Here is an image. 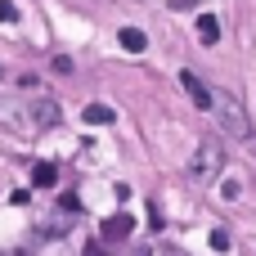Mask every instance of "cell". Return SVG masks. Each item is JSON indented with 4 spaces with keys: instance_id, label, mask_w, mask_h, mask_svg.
<instances>
[{
    "instance_id": "6da1fadb",
    "label": "cell",
    "mask_w": 256,
    "mask_h": 256,
    "mask_svg": "<svg viewBox=\"0 0 256 256\" xmlns=\"http://www.w3.org/2000/svg\"><path fill=\"white\" fill-rule=\"evenodd\" d=\"M212 108H216L225 135H234V140H252V117H248V108L238 104V94L220 90V94H212Z\"/></svg>"
},
{
    "instance_id": "7a4b0ae2",
    "label": "cell",
    "mask_w": 256,
    "mask_h": 256,
    "mask_svg": "<svg viewBox=\"0 0 256 256\" xmlns=\"http://www.w3.org/2000/svg\"><path fill=\"white\" fill-rule=\"evenodd\" d=\"M220 166H225L220 140H202V144L194 148V158H189V180H194V184H212V180L220 176Z\"/></svg>"
},
{
    "instance_id": "3957f363",
    "label": "cell",
    "mask_w": 256,
    "mask_h": 256,
    "mask_svg": "<svg viewBox=\"0 0 256 256\" xmlns=\"http://www.w3.org/2000/svg\"><path fill=\"white\" fill-rule=\"evenodd\" d=\"M0 126L18 130V135H32V130H36V126H32V112H27L22 99H0Z\"/></svg>"
},
{
    "instance_id": "277c9868",
    "label": "cell",
    "mask_w": 256,
    "mask_h": 256,
    "mask_svg": "<svg viewBox=\"0 0 256 256\" xmlns=\"http://www.w3.org/2000/svg\"><path fill=\"white\" fill-rule=\"evenodd\" d=\"M27 112H32V126H36V130H54V126L63 122V112H58L54 99H32Z\"/></svg>"
},
{
    "instance_id": "5b68a950",
    "label": "cell",
    "mask_w": 256,
    "mask_h": 256,
    "mask_svg": "<svg viewBox=\"0 0 256 256\" xmlns=\"http://www.w3.org/2000/svg\"><path fill=\"white\" fill-rule=\"evenodd\" d=\"M180 86L189 90V99H194L198 108H212V86H207L198 72H189V68H184V72H180Z\"/></svg>"
},
{
    "instance_id": "8992f818",
    "label": "cell",
    "mask_w": 256,
    "mask_h": 256,
    "mask_svg": "<svg viewBox=\"0 0 256 256\" xmlns=\"http://www.w3.org/2000/svg\"><path fill=\"white\" fill-rule=\"evenodd\" d=\"M130 230H135V220H130L126 212H117V216H108V220L99 225V234H104V243H122V238H126Z\"/></svg>"
},
{
    "instance_id": "52a82bcc",
    "label": "cell",
    "mask_w": 256,
    "mask_h": 256,
    "mask_svg": "<svg viewBox=\"0 0 256 256\" xmlns=\"http://www.w3.org/2000/svg\"><path fill=\"white\" fill-rule=\"evenodd\" d=\"M54 180H58V166H54V162H36V166H32V184H36V189H50Z\"/></svg>"
},
{
    "instance_id": "ba28073f",
    "label": "cell",
    "mask_w": 256,
    "mask_h": 256,
    "mask_svg": "<svg viewBox=\"0 0 256 256\" xmlns=\"http://www.w3.org/2000/svg\"><path fill=\"white\" fill-rule=\"evenodd\" d=\"M198 40H202V45H216V40H220V22H216L212 14L198 18Z\"/></svg>"
},
{
    "instance_id": "9c48e42d",
    "label": "cell",
    "mask_w": 256,
    "mask_h": 256,
    "mask_svg": "<svg viewBox=\"0 0 256 256\" xmlns=\"http://www.w3.org/2000/svg\"><path fill=\"white\" fill-rule=\"evenodd\" d=\"M122 45H126V50H130V54H140V50H144V45H148V36H144V32H140V27H122Z\"/></svg>"
},
{
    "instance_id": "30bf717a",
    "label": "cell",
    "mask_w": 256,
    "mask_h": 256,
    "mask_svg": "<svg viewBox=\"0 0 256 256\" xmlns=\"http://www.w3.org/2000/svg\"><path fill=\"white\" fill-rule=\"evenodd\" d=\"M81 117H86L90 126H108V122H112V108H108V104H90Z\"/></svg>"
},
{
    "instance_id": "8fae6325",
    "label": "cell",
    "mask_w": 256,
    "mask_h": 256,
    "mask_svg": "<svg viewBox=\"0 0 256 256\" xmlns=\"http://www.w3.org/2000/svg\"><path fill=\"white\" fill-rule=\"evenodd\" d=\"M212 248L216 252H230V230H212Z\"/></svg>"
},
{
    "instance_id": "7c38bea8",
    "label": "cell",
    "mask_w": 256,
    "mask_h": 256,
    "mask_svg": "<svg viewBox=\"0 0 256 256\" xmlns=\"http://www.w3.org/2000/svg\"><path fill=\"white\" fill-rule=\"evenodd\" d=\"M0 22H18V4L14 0H0Z\"/></svg>"
},
{
    "instance_id": "4fadbf2b",
    "label": "cell",
    "mask_w": 256,
    "mask_h": 256,
    "mask_svg": "<svg viewBox=\"0 0 256 256\" xmlns=\"http://www.w3.org/2000/svg\"><path fill=\"white\" fill-rule=\"evenodd\" d=\"M135 256H148V252H135Z\"/></svg>"
}]
</instances>
